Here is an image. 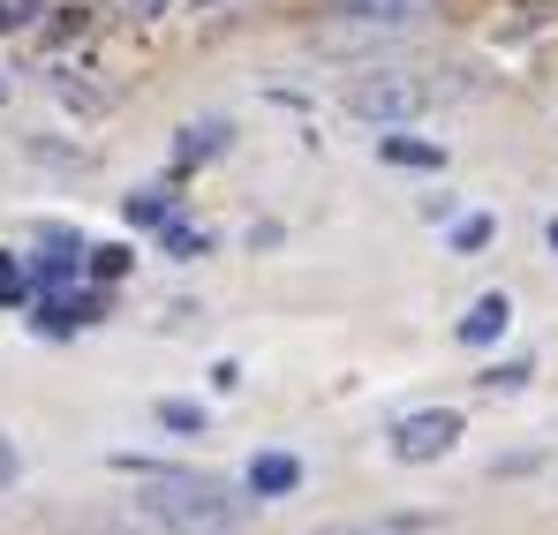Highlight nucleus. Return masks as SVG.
<instances>
[{
    "instance_id": "f257e3e1",
    "label": "nucleus",
    "mask_w": 558,
    "mask_h": 535,
    "mask_svg": "<svg viewBox=\"0 0 558 535\" xmlns=\"http://www.w3.org/2000/svg\"><path fill=\"white\" fill-rule=\"evenodd\" d=\"M113 467H136V460H113ZM136 475H144L136 506H151L174 535H234L250 521V506L227 483H211V475H159V467H136Z\"/></svg>"
},
{
    "instance_id": "f03ea898",
    "label": "nucleus",
    "mask_w": 558,
    "mask_h": 535,
    "mask_svg": "<svg viewBox=\"0 0 558 535\" xmlns=\"http://www.w3.org/2000/svg\"><path fill=\"white\" fill-rule=\"evenodd\" d=\"M438 106V84L430 76H400V69H377V76H355L348 84V113L355 121H415V113H430Z\"/></svg>"
},
{
    "instance_id": "7ed1b4c3",
    "label": "nucleus",
    "mask_w": 558,
    "mask_h": 535,
    "mask_svg": "<svg viewBox=\"0 0 558 535\" xmlns=\"http://www.w3.org/2000/svg\"><path fill=\"white\" fill-rule=\"evenodd\" d=\"M453 438H461V415H453V408H423V415H408V423L392 430V460H408V467L446 460Z\"/></svg>"
},
{
    "instance_id": "20e7f679",
    "label": "nucleus",
    "mask_w": 558,
    "mask_h": 535,
    "mask_svg": "<svg viewBox=\"0 0 558 535\" xmlns=\"http://www.w3.org/2000/svg\"><path fill=\"white\" fill-rule=\"evenodd\" d=\"M61 535H174L151 506H113V513H84V521H69Z\"/></svg>"
},
{
    "instance_id": "39448f33",
    "label": "nucleus",
    "mask_w": 558,
    "mask_h": 535,
    "mask_svg": "<svg viewBox=\"0 0 558 535\" xmlns=\"http://www.w3.org/2000/svg\"><path fill=\"white\" fill-rule=\"evenodd\" d=\"M430 0H332V15H348V23H377V31H400V23H415Z\"/></svg>"
},
{
    "instance_id": "423d86ee",
    "label": "nucleus",
    "mask_w": 558,
    "mask_h": 535,
    "mask_svg": "<svg viewBox=\"0 0 558 535\" xmlns=\"http://www.w3.org/2000/svg\"><path fill=\"white\" fill-rule=\"evenodd\" d=\"M506 325H513V302H506V294H483V302L461 317V340H468V348H490Z\"/></svg>"
},
{
    "instance_id": "0eeeda50",
    "label": "nucleus",
    "mask_w": 558,
    "mask_h": 535,
    "mask_svg": "<svg viewBox=\"0 0 558 535\" xmlns=\"http://www.w3.org/2000/svg\"><path fill=\"white\" fill-rule=\"evenodd\" d=\"M294 483H302V467H294L287 452H257V460H250V490H257V498H279V490H294Z\"/></svg>"
},
{
    "instance_id": "6e6552de",
    "label": "nucleus",
    "mask_w": 558,
    "mask_h": 535,
    "mask_svg": "<svg viewBox=\"0 0 558 535\" xmlns=\"http://www.w3.org/2000/svg\"><path fill=\"white\" fill-rule=\"evenodd\" d=\"M377 159H392V167H446V151L415 144V136H377Z\"/></svg>"
},
{
    "instance_id": "1a4fd4ad",
    "label": "nucleus",
    "mask_w": 558,
    "mask_h": 535,
    "mask_svg": "<svg viewBox=\"0 0 558 535\" xmlns=\"http://www.w3.org/2000/svg\"><path fill=\"white\" fill-rule=\"evenodd\" d=\"M219 136H227L219 121H204V129H182V144H174V167H196V159H211V151H219Z\"/></svg>"
},
{
    "instance_id": "9d476101",
    "label": "nucleus",
    "mask_w": 558,
    "mask_h": 535,
    "mask_svg": "<svg viewBox=\"0 0 558 535\" xmlns=\"http://www.w3.org/2000/svg\"><path fill=\"white\" fill-rule=\"evenodd\" d=\"M121 211H129V227H167V219H174V204H167L159 189H144V196H129Z\"/></svg>"
},
{
    "instance_id": "9b49d317",
    "label": "nucleus",
    "mask_w": 558,
    "mask_h": 535,
    "mask_svg": "<svg viewBox=\"0 0 558 535\" xmlns=\"http://www.w3.org/2000/svg\"><path fill=\"white\" fill-rule=\"evenodd\" d=\"M167 250H174V257H204V234L182 227V219H167Z\"/></svg>"
},
{
    "instance_id": "f8f14e48",
    "label": "nucleus",
    "mask_w": 558,
    "mask_h": 535,
    "mask_svg": "<svg viewBox=\"0 0 558 535\" xmlns=\"http://www.w3.org/2000/svg\"><path fill=\"white\" fill-rule=\"evenodd\" d=\"M159 423H167V430H204V408H189V400H167V408H159Z\"/></svg>"
},
{
    "instance_id": "ddd939ff",
    "label": "nucleus",
    "mask_w": 558,
    "mask_h": 535,
    "mask_svg": "<svg viewBox=\"0 0 558 535\" xmlns=\"http://www.w3.org/2000/svg\"><path fill=\"white\" fill-rule=\"evenodd\" d=\"M38 23V0H0V31H31Z\"/></svg>"
},
{
    "instance_id": "4468645a",
    "label": "nucleus",
    "mask_w": 558,
    "mask_h": 535,
    "mask_svg": "<svg viewBox=\"0 0 558 535\" xmlns=\"http://www.w3.org/2000/svg\"><path fill=\"white\" fill-rule=\"evenodd\" d=\"M483 385H498V392H521V385H529V362H498Z\"/></svg>"
},
{
    "instance_id": "2eb2a0df",
    "label": "nucleus",
    "mask_w": 558,
    "mask_h": 535,
    "mask_svg": "<svg viewBox=\"0 0 558 535\" xmlns=\"http://www.w3.org/2000/svg\"><path fill=\"white\" fill-rule=\"evenodd\" d=\"M483 242H490V219H461L453 227V250H483Z\"/></svg>"
},
{
    "instance_id": "dca6fc26",
    "label": "nucleus",
    "mask_w": 558,
    "mask_h": 535,
    "mask_svg": "<svg viewBox=\"0 0 558 535\" xmlns=\"http://www.w3.org/2000/svg\"><path fill=\"white\" fill-rule=\"evenodd\" d=\"M92 271L98 279H121L129 271V250H92Z\"/></svg>"
},
{
    "instance_id": "f3484780",
    "label": "nucleus",
    "mask_w": 558,
    "mask_h": 535,
    "mask_svg": "<svg viewBox=\"0 0 558 535\" xmlns=\"http://www.w3.org/2000/svg\"><path fill=\"white\" fill-rule=\"evenodd\" d=\"M15 475H23V452L0 438V490H15Z\"/></svg>"
},
{
    "instance_id": "a211bd4d",
    "label": "nucleus",
    "mask_w": 558,
    "mask_h": 535,
    "mask_svg": "<svg viewBox=\"0 0 558 535\" xmlns=\"http://www.w3.org/2000/svg\"><path fill=\"white\" fill-rule=\"evenodd\" d=\"M23 294V271H15V257H0V302H15Z\"/></svg>"
},
{
    "instance_id": "6ab92c4d",
    "label": "nucleus",
    "mask_w": 558,
    "mask_h": 535,
    "mask_svg": "<svg viewBox=\"0 0 558 535\" xmlns=\"http://www.w3.org/2000/svg\"><path fill=\"white\" fill-rule=\"evenodd\" d=\"M317 535H392V528H377V521H340V528H317Z\"/></svg>"
},
{
    "instance_id": "aec40b11",
    "label": "nucleus",
    "mask_w": 558,
    "mask_h": 535,
    "mask_svg": "<svg viewBox=\"0 0 558 535\" xmlns=\"http://www.w3.org/2000/svg\"><path fill=\"white\" fill-rule=\"evenodd\" d=\"M159 8H167V0H129V15H159Z\"/></svg>"
},
{
    "instance_id": "412c9836",
    "label": "nucleus",
    "mask_w": 558,
    "mask_h": 535,
    "mask_svg": "<svg viewBox=\"0 0 558 535\" xmlns=\"http://www.w3.org/2000/svg\"><path fill=\"white\" fill-rule=\"evenodd\" d=\"M544 242H551V250H558V219H551V227H544Z\"/></svg>"
},
{
    "instance_id": "4be33fe9",
    "label": "nucleus",
    "mask_w": 558,
    "mask_h": 535,
    "mask_svg": "<svg viewBox=\"0 0 558 535\" xmlns=\"http://www.w3.org/2000/svg\"><path fill=\"white\" fill-rule=\"evenodd\" d=\"M0 98H8V76H0Z\"/></svg>"
}]
</instances>
